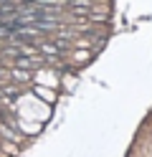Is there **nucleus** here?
Listing matches in <instances>:
<instances>
[{
    "label": "nucleus",
    "mask_w": 152,
    "mask_h": 157,
    "mask_svg": "<svg viewBox=\"0 0 152 157\" xmlns=\"http://www.w3.org/2000/svg\"><path fill=\"white\" fill-rule=\"evenodd\" d=\"M66 5L74 13H89L91 8H94V0H66Z\"/></svg>",
    "instance_id": "obj_1"
},
{
    "label": "nucleus",
    "mask_w": 152,
    "mask_h": 157,
    "mask_svg": "<svg viewBox=\"0 0 152 157\" xmlns=\"http://www.w3.org/2000/svg\"><path fill=\"white\" fill-rule=\"evenodd\" d=\"M13 76L18 78V81H25V78H30V74H28V71H15V68H13Z\"/></svg>",
    "instance_id": "obj_2"
}]
</instances>
